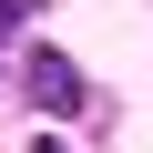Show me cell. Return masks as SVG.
I'll list each match as a JSON object with an SVG mask.
<instances>
[{
  "label": "cell",
  "mask_w": 153,
  "mask_h": 153,
  "mask_svg": "<svg viewBox=\"0 0 153 153\" xmlns=\"http://www.w3.org/2000/svg\"><path fill=\"white\" fill-rule=\"evenodd\" d=\"M10 82L31 92V112H41V123H71V112H82V102H92V92H82V71H71L61 51H31V61L10 71Z\"/></svg>",
  "instance_id": "1"
},
{
  "label": "cell",
  "mask_w": 153,
  "mask_h": 153,
  "mask_svg": "<svg viewBox=\"0 0 153 153\" xmlns=\"http://www.w3.org/2000/svg\"><path fill=\"white\" fill-rule=\"evenodd\" d=\"M21 10H31V0H0V31H10V21H21Z\"/></svg>",
  "instance_id": "2"
},
{
  "label": "cell",
  "mask_w": 153,
  "mask_h": 153,
  "mask_svg": "<svg viewBox=\"0 0 153 153\" xmlns=\"http://www.w3.org/2000/svg\"><path fill=\"white\" fill-rule=\"evenodd\" d=\"M31 153H61V143H51V133H41V143H31Z\"/></svg>",
  "instance_id": "3"
},
{
  "label": "cell",
  "mask_w": 153,
  "mask_h": 153,
  "mask_svg": "<svg viewBox=\"0 0 153 153\" xmlns=\"http://www.w3.org/2000/svg\"><path fill=\"white\" fill-rule=\"evenodd\" d=\"M0 82H10V71H0Z\"/></svg>",
  "instance_id": "4"
}]
</instances>
